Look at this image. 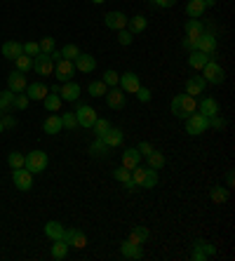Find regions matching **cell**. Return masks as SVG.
Here are the masks:
<instances>
[{
  "label": "cell",
  "mask_w": 235,
  "mask_h": 261,
  "mask_svg": "<svg viewBox=\"0 0 235 261\" xmlns=\"http://www.w3.org/2000/svg\"><path fill=\"white\" fill-rule=\"evenodd\" d=\"M90 155H94V158H103V155H109V146L103 144L101 137H97V139L92 141V146H90Z\"/></svg>",
  "instance_id": "cell-36"
},
{
  "label": "cell",
  "mask_w": 235,
  "mask_h": 261,
  "mask_svg": "<svg viewBox=\"0 0 235 261\" xmlns=\"http://www.w3.org/2000/svg\"><path fill=\"white\" fill-rule=\"evenodd\" d=\"M61 125H64L66 129H75V127H78L75 113H64V116H61Z\"/></svg>",
  "instance_id": "cell-48"
},
{
  "label": "cell",
  "mask_w": 235,
  "mask_h": 261,
  "mask_svg": "<svg viewBox=\"0 0 235 261\" xmlns=\"http://www.w3.org/2000/svg\"><path fill=\"white\" fill-rule=\"evenodd\" d=\"M103 85L106 87H118V83H120V73L113 71V68H109V71L103 73Z\"/></svg>",
  "instance_id": "cell-42"
},
{
  "label": "cell",
  "mask_w": 235,
  "mask_h": 261,
  "mask_svg": "<svg viewBox=\"0 0 235 261\" xmlns=\"http://www.w3.org/2000/svg\"><path fill=\"white\" fill-rule=\"evenodd\" d=\"M12 181H14V189H19V191H31L33 189V174H31L26 167L12 170Z\"/></svg>",
  "instance_id": "cell-11"
},
{
  "label": "cell",
  "mask_w": 235,
  "mask_h": 261,
  "mask_svg": "<svg viewBox=\"0 0 235 261\" xmlns=\"http://www.w3.org/2000/svg\"><path fill=\"white\" fill-rule=\"evenodd\" d=\"M202 78L207 80V85H221L223 78H226V75H223L221 64H217L214 59H210L205 66H202Z\"/></svg>",
  "instance_id": "cell-5"
},
{
  "label": "cell",
  "mask_w": 235,
  "mask_h": 261,
  "mask_svg": "<svg viewBox=\"0 0 235 261\" xmlns=\"http://www.w3.org/2000/svg\"><path fill=\"white\" fill-rule=\"evenodd\" d=\"M146 26H148V21H146L144 14H134V17L127 19V31H129L132 36H139V33H144Z\"/></svg>",
  "instance_id": "cell-26"
},
{
  "label": "cell",
  "mask_w": 235,
  "mask_h": 261,
  "mask_svg": "<svg viewBox=\"0 0 235 261\" xmlns=\"http://www.w3.org/2000/svg\"><path fill=\"white\" fill-rule=\"evenodd\" d=\"M73 64H75V71L87 73V75H90V73L97 68V59H94L92 55H85V52H80V55L73 59Z\"/></svg>",
  "instance_id": "cell-19"
},
{
  "label": "cell",
  "mask_w": 235,
  "mask_h": 261,
  "mask_svg": "<svg viewBox=\"0 0 235 261\" xmlns=\"http://www.w3.org/2000/svg\"><path fill=\"white\" fill-rule=\"evenodd\" d=\"M198 113H202L205 118H212V116H219V101L214 97H202L198 101Z\"/></svg>",
  "instance_id": "cell-20"
},
{
  "label": "cell",
  "mask_w": 235,
  "mask_h": 261,
  "mask_svg": "<svg viewBox=\"0 0 235 261\" xmlns=\"http://www.w3.org/2000/svg\"><path fill=\"white\" fill-rule=\"evenodd\" d=\"M210 198L214 205H223V202L228 200V189H226V186H212Z\"/></svg>",
  "instance_id": "cell-35"
},
{
  "label": "cell",
  "mask_w": 235,
  "mask_h": 261,
  "mask_svg": "<svg viewBox=\"0 0 235 261\" xmlns=\"http://www.w3.org/2000/svg\"><path fill=\"white\" fill-rule=\"evenodd\" d=\"M78 55H80V47H78V45L68 43V45H64V47H61V57H64V59H68V61H73Z\"/></svg>",
  "instance_id": "cell-44"
},
{
  "label": "cell",
  "mask_w": 235,
  "mask_h": 261,
  "mask_svg": "<svg viewBox=\"0 0 235 261\" xmlns=\"http://www.w3.org/2000/svg\"><path fill=\"white\" fill-rule=\"evenodd\" d=\"M120 254L125 256V259H134V261H139V259H144V247H141V245L129 243V240H125V243L120 245Z\"/></svg>",
  "instance_id": "cell-23"
},
{
  "label": "cell",
  "mask_w": 235,
  "mask_h": 261,
  "mask_svg": "<svg viewBox=\"0 0 235 261\" xmlns=\"http://www.w3.org/2000/svg\"><path fill=\"white\" fill-rule=\"evenodd\" d=\"M7 165H10L12 170H19V167H24V153L12 151L10 155H7Z\"/></svg>",
  "instance_id": "cell-43"
},
{
  "label": "cell",
  "mask_w": 235,
  "mask_h": 261,
  "mask_svg": "<svg viewBox=\"0 0 235 261\" xmlns=\"http://www.w3.org/2000/svg\"><path fill=\"white\" fill-rule=\"evenodd\" d=\"M97 111L92 109V106H87V103H80L78 111H75V120H78V127L83 129H92V125L97 122Z\"/></svg>",
  "instance_id": "cell-6"
},
{
  "label": "cell",
  "mask_w": 235,
  "mask_h": 261,
  "mask_svg": "<svg viewBox=\"0 0 235 261\" xmlns=\"http://www.w3.org/2000/svg\"><path fill=\"white\" fill-rule=\"evenodd\" d=\"M132 181L137 184L139 189H155L158 186V170L137 165V167L132 170Z\"/></svg>",
  "instance_id": "cell-2"
},
{
  "label": "cell",
  "mask_w": 235,
  "mask_h": 261,
  "mask_svg": "<svg viewBox=\"0 0 235 261\" xmlns=\"http://www.w3.org/2000/svg\"><path fill=\"white\" fill-rule=\"evenodd\" d=\"M111 129V122L106 120V118H97V122L92 125V132H94V137H103V134Z\"/></svg>",
  "instance_id": "cell-41"
},
{
  "label": "cell",
  "mask_w": 235,
  "mask_h": 261,
  "mask_svg": "<svg viewBox=\"0 0 235 261\" xmlns=\"http://www.w3.org/2000/svg\"><path fill=\"white\" fill-rule=\"evenodd\" d=\"M68 243L64 240V238H59V240H52V259L57 261H64L68 256Z\"/></svg>",
  "instance_id": "cell-30"
},
{
  "label": "cell",
  "mask_w": 235,
  "mask_h": 261,
  "mask_svg": "<svg viewBox=\"0 0 235 261\" xmlns=\"http://www.w3.org/2000/svg\"><path fill=\"white\" fill-rule=\"evenodd\" d=\"M205 87H207V80L202 75H193V78L186 80V94L198 99L200 94H205Z\"/></svg>",
  "instance_id": "cell-21"
},
{
  "label": "cell",
  "mask_w": 235,
  "mask_h": 261,
  "mask_svg": "<svg viewBox=\"0 0 235 261\" xmlns=\"http://www.w3.org/2000/svg\"><path fill=\"white\" fill-rule=\"evenodd\" d=\"M210 127H214V129H223V127H226V120H223L221 116H212V118H210Z\"/></svg>",
  "instance_id": "cell-55"
},
{
  "label": "cell",
  "mask_w": 235,
  "mask_h": 261,
  "mask_svg": "<svg viewBox=\"0 0 235 261\" xmlns=\"http://www.w3.org/2000/svg\"><path fill=\"white\" fill-rule=\"evenodd\" d=\"M120 160H122V167H127V170H134L137 165H141V153H139L137 148H125Z\"/></svg>",
  "instance_id": "cell-27"
},
{
  "label": "cell",
  "mask_w": 235,
  "mask_h": 261,
  "mask_svg": "<svg viewBox=\"0 0 235 261\" xmlns=\"http://www.w3.org/2000/svg\"><path fill=\"white\" fill-rule=\"evenodd\" d=\"M3 132H5V125H3V122H0V134H3Z\"/></svg>",
  "instance_id": "cell-59"
},
{
  "label": "cell",
  "mask_w": 235,
  "mask_h": 261,
  "mask_svg": "<svg viewBox=\"0 0 235 261\" xmlns=\"http://www.w3.org/2000/svg\"><path fill=\"white\" fill-rule=\"evenodd\" d=\"M73 75H75V64L68 59H59L55 64V78L59 80V83H68V80H73Z\"/></svg>",
  "instance_id": "cell-9"
},
{
  "label": "cell",
  "mask_w": 235,
  "mask_h": 261,
  "mask_svg": "<svg viewBox=\"0 0 235 261\" xmlns=\"http://www.w3.org/2000/svg\"><path fill=\"white\" fill-rule=\"evenodd\" d=\"M21 45H24V55H29V57H38V55H40V45L33 43V40H29V43H21Z\"/></svg>",
  "instance_id": "cell-50"
},
{
  "label": "cell",
  "mask_w": 235,
  "mask_h": 261,
  "mask_svg": "<svg viewBox=\"0 0 235 261\" xmlns=\"http://www.w3.org/2000/svg\"><path fill=\"white\" fill-rule=\"evenodd\" d=\"M14 109V92L12 90H3L0 92V111L10 113Z\"/></svg>",
  "instance_id": "cell-34"
},
{
  "label": "cell",
  "mask_w": 235,
  "mask_h": 261,
  "mask_svg": "<svg viewBox=\"0 0 235 261\" xmlns=\"http://www.w3.org/2000/svg\"><path fill=\"white\" fill-rule=\"evenodd\" d=\"M181 47L186 49V52H193V49H198V40H193V38H184V40H181Z\"/></svg>",
  "instance_id": "cell-54"
},
{
  "label": "cell",
  "mask_w": 235,
  "mask_h": 261,
  "mask_svg": "<svg viewBox=\"0 0 235 261\" xmlns=\"http://www.w3.org/2000/svg\"><path fill=\"white\" fill-rule=\"evenodd\" d=\"M49 57H52V61H55V64H57L59 59H64V57H61V52H49Z\"/></svg>",
  "instance_id": "cell-58"
},
{
  "label": "cell",
  "mask_w": 235,
  "mask_h": 261,
  "mask_svg": "<svg viewBox=\"0 0 235 261\" xmlns=\"http://www.w3.org/2000/svg\"><path fill=\"white\" fill-rule=\"evenodd\" d=\"M103 24H106L109 31H122V29H127V14L118 12V10L103 14Z\"/></svg>",
  "instance_id": "cell-16"
},
{
  "label": "cell",
  "mask_w": 235,
  "mask_h": 261,
  "mask_svg": "<svg viewBox=\"0 0 235 261\" xmlns=\"http://www.w3.org/2000/svg\"><path fill=\"white\" fill-rule=\"evenodd\" d=\"M26 85H29L26 73H21V71H17V68H14V71L7 75V90H12L14 94H21V92L26 90Z\"/></svg>",
  "instance_id": "cell-15"
},
{
  "label": "cell",
  "mask_w": 235,
  "mask_h": 261,
  "mask_svg": "<svg viewBox=\"0 0 235 261\" xmlns=\"http://www.w3.org/2000/svg\"><path fill=\"white\" fill-rule=\"evenodd\" d=\"M0 122L5 125V129H14L19 125V120L14 116H10V113H3V118H0Z\"/></svg>",
  "instance_id": "cell-53"
},
{
  "label": "cell",
  "mask_w": 235,
  "mask_h": 261,
  "mask_svg": "<svg viewBox=\"0 0 235 261\" xmlns=\"http://www.w3.org/2000/svg\"><path fill=\"white\" fill-rule=\"evenodd\" d=\"M207 129H210V118H205L202 113H191V116L186 118V132L191 134V137H200V134H205Z\"/></svg>",
  "instance_id": "cell-4"
},
{
  "label": "cell",
  "mask_w": 235,
  "mask_h": 261,
  "mask_svg": "<svg viewBox=\"0 0 235 261\" xmlns=\"http://www.w3.org/2000/svg\"><path fill=\"white\" fill-rule=\"evenodd\" d=\"M59 97H61V101H78V99H80V85L75 83V80L61 83Z\"/></svg>",
  "instance_id": "cell-17"
},
{
  "label": "cell",
  "mask_w": 235,
  "mask_h": 261,
  "mask_svg": "<svg viewBox=\"0 0 235 261\" xmlns=\"http://www.w3.org/2000/svg\"><path fill=\"white\" fill-rule=\"evenodd\" d=\"M118 43H120L122 47H129V45L134 43V36L127 29H122V31H118Z\"/></svg>",
  "instance_id": "cell-46"
},
{
  "label": "cell",
  "mask_w": 235,
  "mask_h": 261,
  "mask_svg": "<svg viewBox=\"0 0 235 261\" xmlns=\"http://www.w3.org/2000/svg\"><path fill=\"white\" fill-rule=\"evenodd\" d=\"M169 111H172V116L181 118V120H186L191 113H195L198 111V99L191 97V94H176L174 99H172V103H169Z\"/></svg>",
  "instance_id": "cell-1"
},
{
  "label": "cell",
  "mask_w": 235,
  "mask_h": 261,
  "mask_svg": "<svg viewBox=\"0 0 235 261\" xmlns=\"http://www.w3.org/2000/svg\"><path fill=\"white\" fill-rule=\"evenodd\" d=\"M214 5H217V0H188L186 3V14L191 19H202V14Z\"/></svg>",
  "instance_id": "cell-8"
},
{
  "label": "cell",
  "mask_w": 235,
  "mask_h": 261,
  "mask_svg": "<svg viewBox=\"0 0 235 261\" xmlns=\"http://www.w3.org/2000/svg\"><path fill=\"white\" fill-rule=\"evenodd\" d=\"M148 238H151V233H148V228H146V226H134L132 231L127 233V240H129V243H134V245H141V247L146 245V240H148Z\"/></svg>",
  "instance_id": "cell-25"
},
{
  "label": "cell",
  "mask_w": 235,
  "mask_h": 261,
  "mask_svg": "<svg viewBox=\"0 0 235 261\" xmlns=\"http://www.w3.org/2000/svg\"><path fill=\"white\" fill-rule=\"evenodd\" d=\"M193 247L200 249V252H205L207 256H214V254H217V247H214L212 243H207V240H195Z\"/></svg>",
  "instance_id": "cell-45"
},
{
  "label": "cell",
  "mask_w": 235,
  "mask_h": 261,
  "mask_svg": "<svg viewBox=\"0 0 235 261\" xmlns=\"http://www.w3.org/2000/svg\"><path fill=\"white\" fill-rule=\"evenodd\" d=\"M49 165V155L45 151H31L24 155V167L31 174H40V172L47 170Z\"/></svg>",
  "instance_id": "cell-3"
},
{
  "label": "cell",
  "mask_w": 235,
  "mask_h": 261,
  "mask_svg": "<svg viewBox=\"0 0 235 261\" xmlns=\"http://www.w3.org/2000/svg\"><path fill=\"white\" fill-rule=\"evenodd\" d=\"M210 59H212V57L205 55V52H200V49H193V52H188V66L195 68V71H202V66H205Z\"/></svg>",
  "instance_id": "cell-28"
},
{
  "label": "cell",
  "mask_w": 235,
  "mask_h": 261,
  "mask_svg": "<svg viewBox=\"0 0 235 261\" xmlns=\"http://www.w3.org/2000/svg\"><path fill=\"white\" fill-rule=\"evenodd\" d=\"M109 87L103 85V80H90L87 83V92H90V97H103Z\"/></svg>",
  "instance_id": "cell-39"
},
{
  "label": "cell",
  "mask_w": 235,
  "mask_h": 261,
  "mask_svg": "<svg viewBox=\"0 0 235 261\" xmlns=\"http://www.w3.org/2000/svg\"><path fill=\"white\" fill-rule=\"evenodd\" d=\"M38 45H40V55H49V52H55V38H42Z\"/></svg>",
  "instance_id": "cell-49"
},
{
  "label": "cell",
  "mask_w": 235,
  "mask_h": 261,
  "mask_svg": "<svg viewBox=\"0 0 235 261\" xmlns=\"http://www.w3.org/2000/svg\"><path fill=\"white\" fill-rule=\"evenodd\" d=\"M61 129H64L61 116H49V118H45V122H42V132L45 134H59Z\"/></svg>",
  "instance_id": "cell-31"
},
{
  "label": "cell",
  "mask_w": 235,
  "mask_h": 261,
  "mask_svg": "<svg viewBox=\"0 0 235 261\" xmlns=\"http://www.w3.org/2000/svg\"><path fill=\"white\" fill-rule=\"evenodd\" d=\"M64 226L59 224V221H47L45 224V236L49 238V240H59V238H64Z\"/></svg>",
  "instance_id": "cell-32"
},
{
  "label": "cell",
  "mask_w": 235,
  "mask_h": 261,
  "mask_svg": "<svg viewBox=\"0 0 235 261\" xmlns=\"http://www.w3.org/2000/svg\"><path fill=\"white\" fill-rule=\"evenodd\" d=\"M42 103H45V109H47L49 113H57V111L61 109V97H59V94H52V92H47V97L42 99Z\"/></svg>",
  "instance_id": "cell-38"
},
{
  "label": "cell",
  "mask_w": 235,
  "mask_h": 261,
  "mask_svg": "<svg viewBox=\"0 0 235 261\" xmlns=\"http://www.w3.org/2000/svg\"><path fill=\"white\" fill-rule=\"evenodd\" d=\"M14 68H17V71H21V73H31V71H33V57L19 55L17 59H14Z\"/></svg>",
  "instance_id": "cell-37"
},
{
  "label": "cell",
  "mask_w": 235,
  "mask_h": 261,
  "mask_svg": "<svg viewBox=\"0 0 235 261\" xmlns=\"http://www.w3.org/2000/svg\"><path fill=\"white\" fill-rule=\"evenodd\" d=\"M101 139H103V144L109 146V148H120V146L125 144V132H122L120 127H113V125H111V129L103 134Z\"/></svg>",
  "instance_id": "cell-18"
},
{
  "label": "cell",
  "mask_w": 235,
  "mask_h": 261,
  "mask_svg": "<svg viewBox=\"0 0 235 261\" xmlns=\"http://www.w3.org/2000/svg\"><path fill=\"white\" fill-rule=\"evenodd\" d=\"M146 163H148V167H151V170H163L165 163H167V158H165V153L153 151V153H148V155H146Z\"/></svg>",
  "instance_id": "cell-33"
},
{
  "label": "cell",
  "mask_w": 235,
  "mask_h": 261,
  "mask_svg": "<svg viewBox=\"0 0 235 261\" xmlns=\"http://www.w3.org/2000/svg\"><path fill=\"white\" fill-rule=\"evenodd\" d=\"M29 103H31V99L26 97L24 92H21V94H14V109L17 111H26L29 109Z\"/></svg>",
  "instance_id": "cell-47"
},
{
  "label": "cell",
  "mask_w": 235,
  "mask_h": 261,
  "mask_svg": "<svg viewBox=\"0 0 235 261\" xmlns=\"http://www.w3.org/2000/svg\"><path fill=\"white\" fill-rule=\"evenodd\" d=\"M184 33H186V38L198 40V38L205 33V24H202V19H188L186 26H184Z\"/></svg>",
  "instance_id": "cell-24"
},
{
  "label": "cell",
  "mask_w": 235,
  "mask_h": 261,
  "mask_svg": "<svg viewBox=\"0 0 235 261\" xmlns=\"http://www.w3.org/2000/svg\"><path fill=\"white\" fill-rule=\"evenodd\" d=\"M92 3H94V5H101V3H103V0H92Z\"/></svg>",
  "instance_id": "cell-60"
},
{
  "label": "cell",
  "mask_w": 235,
  "mask_h": 261,
  "mask_svg": "<svg viewBox=\"0 0 235 261\" xmlns=\"http://www.w3.org/2000/svg\"><path fill=\"white\" fill-rule=\"evenodd\" d=\"M198 49L210 55L212 59L217 57V33H214V29H205V33L198 38Z\"/></svg>",
  "instance_id": "cell-7"
},
{
  "label": "cell",
  "mask_w": 235,
  "mask_h": 261,
  "mask_svg": "<svg viewBox=\"0 0 235 261\" xmlns=\"http://www.w3.org/2000/svg\"><path fill=\"white\" fill-rule=\"evenodd\" d=\"M153 7H158V10H169V7H174L179 0H148Z\"/></svg>",
  "instance_id": "cell-51"
},
{
  "label": "cell",
  "mask_w": 235,
  "mask_h": 261,
  "mask_svg": "<svg viewBox=\"0 0 235 261\" xmlns=\"http://www.w3.org/2000/svg\"><path fill=\"white\" fill-rule=\"evenodd\" d=\"M111 174H113V179H115V181H120L122 186L132 181V170H127V167H122V165H120V167H115Z\"/></svg>",
  "instance_id": "cell-40"
},
{
  "label": "cell",
  "mask_w": 235,
  "mask_h": 261,
  "mask_svg": "<svg viewBox=\"0 0 235 261\" xmlns=\"http://www.w3.org/2000/svg\"><path fill=\"white\" fill-rule=\"evenodd\" d=\"M64 240L68 243V247H75V249L87 247V236H85L80 228H66V231H64Z\"/></svg>",
  "instance_id": "cell-14"
},
{
  "label": "cell",
  "mask_w": 235,
  "mask_h": 261,
  "mask_svg": "<svg viewBox=\"0 0 235 261\" xmlns=\"http://www.w3.org/2000/svg\"><path fill=\"white\" fill-rule=\"evenodd\" d=\"M33 71L38 75H55V61L49 55H38L33 57Z\"/></svg>",
  "instance_id": "cell-13"
},
{
  "label": "cell",
  "mask_w": 235,
  "mask_h": 261,
  "mask_svg": "<svg viewBox=\"0 0 235 261\" xmlns=\"http://www.w3.org/2000/svg\"><path fill=\"white\" fill-rule=\"evenodd\" d=\"M118 87H120L125 94H137V90L141 87V83H139V75L134 71H125L120 75V83H118Z\"/></svg>",
  "instance_id": "cell-12"
},
{
  "label": "cell",
  "mask_w": 235,
  "mask_h": 261,
  "mask_svg": "<svg viewBox=\"0 0 235 261\" xmlns=\"http://www.w3.org/2000/svg\"><path fill=\"white\" fill-rule=\"evenodd\" d=\"M233 184H235V174H233V170H228V172H226V186H228V189H233Z\"/></svg>",
  "instance_id": "cell-57"
},
{
  "label": "cell",
  "mask_w": 235,
  "mask_h": 261,
  "mask_svg": "<svg viewBox=\"0 0 235 261\" xmlns=\"http://www.w3.org/2000/svg\"><path fill=\"white\" fill-rule=\"evenodd\" d=\"M19 55H24V45L17 43V40H7V43H3V57L5 59H17Z\"/></svg>",
  "instance_id": "cell-29"
},
{
  "label": "cell",
  "mask_w": 235,
  "mask_h": 261,
  "mask_svg": "<svg viewBox=\"0 0 235 261\" xmlns=\"http://www.w3.org/2000/svg\"><path fill=\"white\" fill-rule=\"evenodd\" d=\"M137 99L141 103H148L153 99V92L148 90V87H139V90H137Z\"/></svg>",
  "instance_id": "cell-52"
},
{
  "label": "cell",
  "mask_w": 235,
  "mask_h": 261,
  "mask_svg": "<svg viewBox=\"0 0 235 261\" xmlns=\"http://www.w3.org/2000/svg\"><path fill=\"white\" fill-rule=\"evenodd\" d=\"M103 97H106V106H109V109H113V111H122V109H125L127 94L120 90V87H109Z\"/></svg>",
  "instance_id": "cell-10"
},
{
  "label": "cell",
  "mask_w": 235,
  "mask_h": 261,
  "mask_svg": "<svg viewBox=\"0 0 235 261\" xmlns=\"http://www.w3.org/2000/svg\"><path fill=\"white\" fill-rule=\"evenodd\" d=\"M137 151L141 153V155H148V153H153L155 148H153V144H148V141H141V144L137 146Z\"/></svg>",
  "instance_id": "cell-56"
},
{
  "label": "cell",
  "mask_w": 235,
  "mask_h": 261,
  "mask_svg": "<svg viewBox=\"0 0 235 261\" xmlns=\"http://www.w3.org/2000/svg\"><path fill=\"white\" fill-rule=\"evenodd\" d=\"M47 85L45 83H31V85H26L24 94L31 99V101H42V99L47 97Z\"/></svg>",
  "instance_id": "cell-22"
},
{
  "label": "cell",
  "mask_w": 235,
  "mask_h": 261,
  "mask_svg": "<svg viewBox=\"0 0 235 261\" xmlns=\"http://www.w3.org/2000/svg\"><path fill=\"white\" fill-rule=\"evenodd\" d=\"M0 118H3V111H0Z\"/></svg>",
  "instance_id": "cell-61"
}]
</instances>
